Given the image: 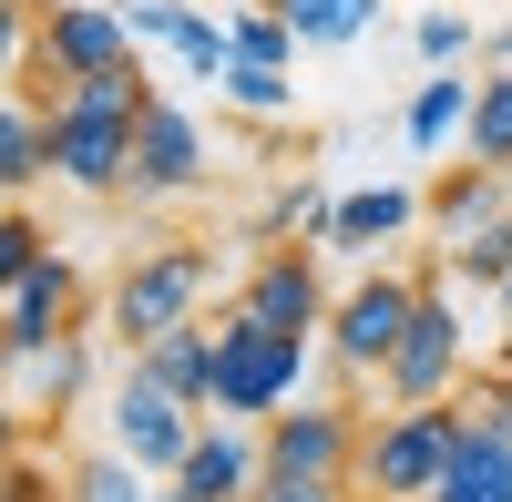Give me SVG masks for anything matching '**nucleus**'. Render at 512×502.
Here are the masks:
<instances>
[{
  "label": "nucleus",
  "instance_id": "f257e3e1",
  "mask_svg": "<svg viewBox=\"0 0 512 502\" xmlns=\"http://www.w3.org/2000/svg\"><path fill=\"white\" fill-rule=\"evenodd\" d=\"M451 451H461V400L359 421V502H431L441 472H451Z\"/></svg>",
  "mask_w": 512,
  "mask_h": 502
},
{
  "label": "nucleus",
  "instance_id": "f03ea898",
  "mask_svg": "<svg viewBox=\"0 0 512 502\" xmlns=\"http://www.w3.org/2000/svg\"><path fill=\"white\" fill-rule=\"evenodd\" d=\"M297 390H308V339L226 308L216 318V400L205 410H216V421H267V410H287Z\"/></svg>",
  "mask_w": 512,
  "mask_h": 502
},
{
  "label": "nucleus",
  "instance_id": "7ed1b4c3",
  "mask_svg": "<svg viewBox=\"0 0 512 502\" xmlns=\"http://www.w3.org/2000/svg\"><path fill=\"white\" fill-rule=\"evenodd\" d=\"M123 62H134V21L113 0H41V41H31L21 93L52 113L62 82H93V72H123Z\"/></svg>",
  "mask_w": 512,
  "mask_h": 502
},
{
  "label": "nucleus",
  "instance_id": "20e7f679",
  "mask_svg": "<svg viewBox=\"0 0 512 502\" xmlns=\"http://www.w3.org/2000/svg\"><path fill=\"white\" fill-rule=\"evenodd\" d=\"M461 380H472V349H461V308H451V267H431V287H420V318L400 328L390 369H379V400L390 410H431L451 400Z\"/></svg>",
  "mask_w": 512,
  "mask_h": 502
},
{
  "label": "nucleus",
  "instance_id": "39448f33",
  "mask_svg": "<svg viewBox=\"0 0 512 502\" xmlns=\"http://www.w3.org/2000/svg\"><path fill=\"white\" fill-rule=\"evenodd\" d=\"M205 298H216V246H154V257L123 267L113 328H123V349H144V339H164V328L205 318Z\"/></svg>",
  "mask_w": 512,
  "mask_h": 502
},
{
  "label": "nucleus",
  "instance_id": "423d86ee",
  "mask_svg": "<svg viewBox=\"0 0 512 502\" xmlns=\"http://www.w3.org/2000/svg\"><path fill=\"white\" fill-rule=\"evenodd\" d=\"M256 482H349L359 492V410L338 400H297V410H267L256 421Z\"/></svg>",
  "mask_w": 512,
  "mask_h": 502
},
{
  "label": "nucleus",
  "instance_id": "0eeeda50",
  "mask_svg": "<svg viewBox=\"0 0 512 502\" xmlns=\"http://www.w3.org/2000/svg\"><path fill=\"white\" fill-rule=\"evenodd\" d=\"M420 287H431V267H379V277H359L349 298L328 308V349L359 369V380H379L390 369V349H400V328L420 318Z\"/></svg>",
  "mask_w": 512,
  "mask_h": 502
},
{
  "label": "nucleus",
  "instance_id": "6e6552de",
  "mask_svg": "<svg viewBox=\"0 0 512 502\" xmlns=\"http://www.w3.org/2000/svg\"><path fill=\"white\" fill-rule=\"evenodd\" d=\"M195 431H205V410H195V400L154 390L144 369H123V390H113V451H123V462H134V472L175 482V462L195 451Z\"/></svg>",
  "mask_w": 512,
  "mask_h": 502
},
{
  "label": "nucleus",
  "instance_id": "1a4fd4ad",
  "mask_svg": "<svg viewBox=\"0 0 512 502\" xmlns=\"http://www.w3.org/2000/svg\"><path fill=\"white\" fill-rule=\"evenodd\" d=\"M52 175L82 185V195H123V185H134V113L52 103Z\"/></svg>",
  "mask_w": 512,
  "mask_h": 502
},
{
  "label": "nucleus",
  "instance_id": "9d476101",
  "mask_svg": "<svg viewBox=\"0 0 512 502\" xmlns=\"http://www.w3.org/2000/svg\"><path fill=\"white\" fill-rule=\"evenodd\" d=\"M72 328H82V267L52 246V257L0 298V369L31 359V349H52V339H72Z\"/></svg>",
  "mask_w": 512,
  "mask_h": 502
},
{
  "label": "nucleus",
  "instance_id": "9b49d317",
  "mask_svg": "<svg viewBox=\"0 0 512 502\" xmlns=\"http://www.w3.org/2000/svg\"><path fill=\"white\" fill-rule=\"evenodd\" d=\"M195 185H205V123L175 93H154L134 113V195H195Z\"/></svg>",
  "mask_w": 512,
  "mask_h": 502
},
{
  "label": "nucleus",
  "instance_id": "f8f14e48",
  "mask_svg": "<svg viewBox=\"0 0 512 502\" xmlns=\"http://www.w3.org/2000/svg\"><path fill=\"white\" fill-rule=\"evenodd\" d=\"M236 308H246V318H267V328H297V339H318V328H328V277H318L308 246H267V257L246 267Z\"/></svg>",
  "mask_w": 512,
  "mask_h": 502
},
{
  "label": "nucleus",
  "instance_id": "ddd939ff",
  "mask_svg": "<svg viewBox=\"0 0 512 502\" xmlns=\"http://www.w3.org/2000/svg\"><path fill=\"white\" fill-rule=\"evenodd\" d=\"M256 421H205L195 431V451L175 462V492H195V502H246L256 492Z\"/></svg>",
  "mask_w": 512,
  "mask_h": 502
},
{
  "label": "nucleus",
  "instance_id": "4468645a",
  "mask_svg": "<svg viewBox=\"0 0 512 502\" xmlns=\"http://www.w3.org/2000/svg\"><path fill=\"white\" fill-rule=\"evenodd\" d=\"M123 21H134V41H164V52H175V62H185L195 82H216V72L236 62L226 21H205L195 0H134V11H123Z\"/></svg>",
  "mask_w": 512,
  "mask_h": 502
},
{
  "label": "nucleus",
  "instance_id": "2eb2a0df",
  "mask_svg": "<svg viewBox=\"0 0 512 502\" xmlns=\"http://www.w3.org/2000/svg\"><path fill=\"white\" fill-rule=\"evenodd\" d=\"M134 369H144V380L154 390H175V400H216V328H205V318H185V328H164V339H144L134 349Z\"/></svg>",
  "mask_w": 512,
  "mask_h": 502
},
{
  "label": "nucleus",
  "instance_id": "dca6fc26",
  "mask_svg": "<svg viewBox=\"0 0 512 502\" xmlns=\"http://www.w3.org/2000/svg\"><path fill=\"white\" fill-rule=\"evenodd\" d=\"M41 175H52V113L31 93H0V205L31 195Z\"/></svg>",
  "mask_w": 512,
  "mask_h": 502
},
{
  "label": "nucleus",
  "instance_id": "f3484780",
  "mask_svg": "<svg viewBox=\"0 0 512 502\" xmlns=\"http://www.w3.org/2000/svg\"><path fill=\"white\" fill-rule=\"evenodd\" d=\"M0 380L21 390V410H52V421H62V410L82 400V380H93V359H82V328H72V339H52V349H31V359H11Z\"/></svg>",
  "mask_w": 512,
  "mask_h": 502
},
{
  "label": "nucleus",
  "instance_id": "a211bd4d",
  "mask_svg": "<svg viewBox=\"0 0 512 502\" xmlns=\"http://www.w3.org/2000/svg\"><path fill=\"white\" fill-rule=\"evenodd\" d=\"M472 93H482V72H431L410 93V113H400V134H410V154H441L461 123H472Z\"/></svg>",
  "mask_w": 512,
  "mask_h": 502
},
{
  "label": "nucleus",
  "instance_id": "6ab92c4d",
  "mask_svg": "<svg viewBox=\"0 0 512 502\" xmlns=\"http://www.w3.org/2000/svg\"><path fill=\"white\" fill-rule=\"evenodd\" d=\"M431 502H512V441H492V431L461 421V451H451V472H441Z\"/></svg>",
  "mask_w": 512,
  "mask_h": 502
},
{
  "label": "nucleus",
  "instance_id": "aec40b11",
  "mask_svg": "<svg viewBox=\"0 0 512 502\" xmlns=\"http://www.w3.org/2000/svg\"><path fill=\"white\" fill-rule=\"evenodd\" d=\"M410 216H420L410 185H359V195H338L328 246H390V236H410Z\"/></svg>",
  "mask_w": 512,
  "mask_h": 502
},
{
  "label": "nucleus",
  "instance_id": "412c9836",
  "mask_svg": "<svg viewBox=\"0 0 512 502\" xmlns=\"http://www.w3.org/2000/svg\"><path fill=\"white\" fill-rule=\"evenodd\" d=\"M431 216H441L451 246H461V236H482V226L502 216V175H492V164H451V175L431 185Z\"/></svg>",
  "mask_w": 512,
  "mask_h": 502
},
{
  "label": "nucleus",
  "instance_id": "4be33fe9",
  "mask_svg": "<svg viewBox=\"0 0 512 502\" xmlns=\"http://www.w3.org/2000/svg\"><path fill=\"white\" fill-rule=\"evenodd\" d=\"M461 154H472V164H492V175H512V72H482L472 123H461Z\"/></svg>",
  "mask_w": 512,
  "mask_h": 502
},
{
  "label": "nucleus",
  "instance_id": "5701e85b",
  "mask_svg": "<svg viewBox=\"0 0 512 502\" xmlns=\"http://www.w3.org/2000/svg\"><path fill=\"white\" fill-rule=\"evenodd\" d=\"M267 11H287V31L308 41V52H338V41H359L379 21V0H267Z\"/></svg>",
  "mask_w": 512,
  "mask_h": 502
},
{
  "label": "nucleus",
  "instance_id": "b1692460",
  "mask_svg": "<svg viewBox=\"0 0 512 502\" xmlns=\"http://www.w3.org/2000/svg\"><path fill=\"white\" fill-rule=\"evenodd\" d=\"M216 93H226L236 113H267V123H277V113L297 103V72H277V62H226V72H216Z\"/></svg>",
  "mask_w": 512,
  "mask_h": 502
},
{
  "label": "nucleus",
  "instance_id": "393cba45",
  "mask_svg": "<svg viewBox=\"0 0 512 502\" xmlns=\"http://www.w3.org/2000/svg\"><path fill=\"white\" fill-rule=\"evenodd\" d=\"M226 41H236V62H277V72H297V52H308L287 31V11H246V21H226Z\"/></svg>",
  "mask_w": 512,
  "mask_h": 502
},
{
  "label": "nucleus",
  "instance_id": "a878e982",
  "mask_svg": "<svg viewBox=\"0 0 512 502\" xmlns=\"http://www.w3.org/2000/svg\"><path fill=\"white\" fill-rule=\"evenodd\" d=\"M451 400H461V421H472V431L512 441V369H502V359H492V369H472V380H461Z\"/></svg>",
  "mask_w": 512,
  "mask_h": 502
},
{
  "label": "nucleus",
  "instance_id": "bb28decb",
  "mask_svg": "<svg viewBox=\"0 0 512 502\" xmlns=\"http://www.w3.org/2000/svg\"><path fill=\"white\" fill-rule=\"evenodd\" d=\"M451 277H461V287H502V277H512V216H492L482 236H461V246H451Z\"/></svg>",
  "mask_w": 512,
  "mask_h": 502
},
{
  "label": "nucleus",
  "instance_id": "cd10ccee",
  "mask_svg": "<svg viewBox=\"0 0 512 502\" xmlns=\"http://www.w3.org/2000/svg\"><path fill=\"white\" fill-rule=\"evenodd\" d=\"M328 226H338V195H328V185H287V195L267 205V236H318V246H328Z\"/></svg>",
  "mask_w": 512,
  "mask_h": 502
},
{
  "label": "nucleus",
  "instance_id": "c85d7f7f",
  "mask_svg": "<svg viewBox=\"0 0 512 502\" xmlns=\"http://www.w3.org/2000/svg\"><path fill=\"white\" fill-rule=\"evenodd\" d=\"M41 257H52V236H41V226L21 216V205H0V298H11V287H21Z\"/></svg>",
  "mask_w": 512,
  "mask_h": 502
},
{
  "label": "nucleus",
  "instance_id": "c756f323",
  "mask_svg": "<svg viewBox=\"0 0 512 502\" xmlns=\"http://www.w3.org/2000/svg\"><path fill=\"white\" fill-rule=\"evenodd\" d=\"M154 472H134V462H123V451H113V462H82L72 472V502H164V492H144Z\"/></svg>",
  "mask_w": 512,
  "mask_h": 502
},
{
  "label": "nucleus",
  "instance_id": "7c9ffc66",
  "mask_svg": "<svg viewBox=\"0 0 512 502\" xmlns=\"http://www.w3.org/2000/svg\"><path fill=\"white\" fill-rule=\"evenodd\" d=\"M31 41H41V0H0V93H21Z\"/></svg>",
  "mask_w": 512,
  "mask_h": 502
},
{
  "label": "nucleus",
  "instance_id": "2f4dec72",
  "mask_svg": "<svg viewBox=\"0 0 512 502\" xmlns=\"http://www.w3.org/2000/svg\"><path fill=\"white\" fill-rule=\"evenodd\" d=\"M420 62L461 72V62H472V21H461V11H420Z\"/></svg>",
  "mask_w": 512,
  "mask_h": 502
},
{
  "label": "nucleus",
  "instance_id": "473e14b6",
  "mask_svg": "<svg viewBox=\"0 0 512 502\" xmlns=\"http://www.w3.org/2000/svg\"><path fill=\"white\" fill-rule=\"evenodd\" d=\"M21 451H31V410H21V390H11V380H0V472H11Z\"/></svg>",
  "mask_w": 512,
  "mask_h": 502
},
{
  "label": "nucleus",
  "instance_id": "72a5a7b5",
  "mask_svg": "<svg viewBox=\"0 0 512 502\" xmlns=\"http://www.w3.org/2000/svg\"><path fill=\"white\" fill-rule=\"evenodd\" d=\"M41 492H52V472H41V462H31V451H21V462H11V472H0V502H41Z\"/></svg>",
  "mask_w": 512,
  "mask_h": 502
},
{
  "label": "nucleus",
  "instance_id": "f704fd0d",
  "mask_svg": "<svg viewBox=\"0 0 512 502\" xmlns=\"http://www.w3.org/2000/svg\"><path fill=\"white\" fill-rule=\"evenodd\" d=\"M502 369H512V328H502Z\"/></svg>",
  "mask_w": 512,
  "mask_h": 502
},
{
  "label": "nucleus",
  "instance_id": "c9c22d12",
  "mask_svg": "<svg viewBox=\"0 0 512 502\" xmlns=\"http://www.w3.org/2000/svg\"><path fill=\"white\" fill-rule=\"evenodd\" d=\"M502 308H512V277H502Z\"/></svg>",
  "mask_w": 512,
  "mask_h": 502
}]
</instances>
